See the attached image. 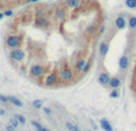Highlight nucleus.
Returning <instances> with one entry per match:
<instances>
[{
	"instance_id": "obj_1",
	"label": "nucleus",
	"mask_w": 136,
	"mask_h": 131,
	"mask_svg": "<svg viewBox=\"0 0 136 131\" xmlns=\"http://www.w3.org/2000/svg\"><path fill=\"white\" fill-rule=\"evenodd\" d=\"M21 45V37L17 35H11L7 37V46L11 49H17Z\"/></svg>"
},
{
	"instance_id": "obj_2",
	"label": "nucleus",
	"mask_w": 136,
	"mask_h": 131,
	"mask_svg": "<svg viewBox=\"0 0 136 131\" xmlns=\"http://www.w3.org/2000/svg\"><path fill=\"white\" fill-rule=\"evenodd\" d=\"M10 56H11V59H12L13 61L21 62L22 60H24V57H25V53H24L22 49L17 48V49H13L12 51H11Z\"/></svg>"
},
{
	"instance_id": "obj_3",
	"label": "nucleus",
	"mask_w": 136,
	"mask_h": 131,
	"mask_svg": "<svg viewBox=\"0 0 136 131\" xmlns=\"http://www.w3.org/2000/svg\"><path fill=\"white\" fill-rule=\"evenodd\" d=\"M73 72L69 69V68H63V69L60 70L59 73V76L60 79L62 80V81H64V82H67V81H70V80L73 79Z\"/></svg>"
},
{
	"instance_id": "obj_4",
	"label": "nucleus",
	"mask_w": 136,
	"mask_h": 131,
	"mask_svg": "<svg viewBox=\"0 0 136 131\" xmlns=\"http://www.w3.org/2000/svg\"><path fill=\"white\" fill-rule=\"evenodd\" d=\"M30 74L33 77H41L44 74V68L39 64H33L30 68Z\"/></svg>"
},
{
	"instance_id": "obj_5",
	"label": "nucleus",
	"mask_w": 136,
	"mask_h": 131,
	"mask_svg": "<svg viewBox=\"0 0 136 131\" xmlns=\"http://www.w3.org/2000/svg\"><path fill=\"white\" fill-rule=\"evenodd\" d=\"M56 82H57V75L55 74V73H52V74L47 75L46 81H44V83H46L47 86H54Z\"/></svg>"
},
{
	"instance_id": "obj_6",
	"label": "nucleus",
	"mask_w": 136,
	"mask_h": 131,
	"mask_svg": "<svg viewBox=\"0 0 136 131\" xmlns=\"http://www.w3.org/2000/svg\"><path fill=\"white\" fill-rule=\"evenodd\" d=\"M110 80H111V77H110V75H109L108 73H102V74L99 75V77H98V81H99V83H100V85H103V86L109 85Z\"/></svg>"
},
{
	"instance_id": "obj_7",
	"label": "nucleus",
	"mask_w": 136,
	"mask_h": 131,
	"mask_svg": "<svg viewBox=\"0 0 136 131\" xmlns=\"http://www.w3.org/2000/svg\"><path fill=\"white\" fill-rule=\"evenodd\" d=\"M100 126H102V129H103L104 131H113L112 125H111V123L108 119H102V120H100Z\"/></svg>"
},
{
	"instance_id": "obj_8",
	"label": "nucleus",
	"mask_w": 136,
	"mask_h": 131,
	"mask_svg": "<svg viewBox=\"0 0 136 131\" xmlns=\"http://www.w3.org/2000/svg\"><path fill=\"white\" fill-rule=\"evenodd\" d=\"M118 66H119V68L121 69H127L129 66V59L127 56H122L121 59H119V62H118Z\"/></svg>"
},
{
	"instance_id": "obj_9",
	"label": "nucleus",
	"mask_w": 136,
	"mask_h": 131,
	"mask_svg": "<svg viewBox=\"0 0 136 131\" xmlns=\"http://www.w3.org/2000/svg\"><path fill=\"white\" fill-rule=\"evenodd\" d=\"M115 24H116V28L119 29V30H122V29L125 28V20H124V18L122 17V15H119V17L116 18Z\"/></svg>"
},
{
	"instance_id": "obj_10",
	"label": "nucleus",
	"mask_w": 136,
	"mask_h": 131,
	"mask_svg": "<svg viewBox=\"0 0 136 131\" xmlns=\"http://www.w3.org/2000/svg\"><path fill=\"white\" fill-rule=\"evenodd\" d=\"M7 99H8V101H10V103H12L13 105L17 106V107H23V103H22L19 99H17L16 97H13V95H8Z\"/></svg>"
},
{
	"instance_id": "obj_11",
	"label": "nucleus",
	"mask_w": 136,
	"mask_h": 131,
	"mask_svg": "<svg viewBox=\"0 0 136 131\" xmlns=\"http://www.w3.org/2000/svg\"><path fill=\"white\" fill-rule=\"evenodd\" d=\"M66 128L68 131H81L79 126L75 123H72V122H66Z\"/></svg>"
},
{
	"instance_id": "obj_12",
	"label": "nucleus",
	"mask_w": 136,
	"mask_h": 131,
	"mask_svg": "<svg viewBox=\"0 0 136 131\" xmlns=\"http://www.w3.org/2000/svg\"><path fill=\"white\" fill-rule=\"evenodd\" d=\"M119 85H121V80L118 79V77H111L110 82H109V86H110V87L116 90L117 87H119Z\"/></svg>"
},
{
	"instance_id": "obj_13",
	"label": "nucleus",
	"mask_w": 136,
	"mask_h": 131,
	"mask_svg": "<svg viewBox=\"0 0 136 131\" xmlns=\"http://www.w3.org/2000/svg\"><path fill=\"white\" fill-rule=\"evenodd\" d=\"M35 24H36L37 26H41V28H43V26H47V25H48V20H47L44 17H37V18H36V22H35Z\"/></svg>"
},
{
	"instance_id": "obj_14",
	"label": "nucleus",
	"mask_w": 136,
	"mask_h": 131,
	"mask_svg": "<svg viewBox=\"0 0 136 131\" xmlns=\"http://www.w3.org/2000/svg\"><path fill=\"white\" fill-rule=\"evenodd\" d=\"M109 51V44L108 43H102L99 46V53L102 56H105Z\"/></svg>"
},
{
	"instance_id": "obj_15",
	"label": "nucleus",
	"mask_w": 136,
	"mask_h": 131,
	"mask_svg": "<svg viewBox=\"0 0 136 131\" xmlns=\"http://www.w3.org/2000/svg\"><path fill=\"white\" fill-rule=\"evenodd\" d=\"M31 124H32L33 128L36 129V131H50L49 129H47V128H44V126H42L41 124H39L38 122H36V120H32V122H31Z\"/></svg>"
},
{
	"instance_id": "obj_16",
	"label": "nucleus",
	"mask_w": 136,
	"mask_h": 131,
	"mask_svg": "<svg viewBox=\"0 0 136 131\" xmlns=\"http://www.w3.org/2000/svg\"><path fill=\"white\" fill-rule=\"evenodd\" d=\"M85 66H86V61H85L84 59H80L79 61L77 62V69L79 70V72H84Z\"/></svg>"
},
{
	"instance_id": "obj_17",
	"label": "nucleus",
	"mask_w": 136,
	"mask_h": 131,
	"mask_svg": "<svg viewBox=\"0 0 136 131\" xmlns=\"http://www.w3.org/2000/svg\"><path fill=\"white\" fill-rule=\"evenodd\" d=\"M67 5L70 8H77L80 5V0H67Z\"/></svg>"
},
{
	"instance_id": "obj_18",
	"label": "nucleus",
	"mask_w": 136,
	"mask_h": 131,
	"mask_svg": "<svg viewBox=\"0 0 136 131\" xmlns=\"http://www.w3.org/2000/svg\"><path fill=\"white\" fill-rule=\"evenodd\" d=\"M56 18L64 19V18H66V11H64V10H57L56 11Z\"/></svg>"
},
{
	"instance_id": "obj_19",
	"label": "nucleus",
	"mask_w": 136,
	"mask_h": 131,
	"mask_svg": "<svg viewBox=\"0 0 136 131\" xmlns=\"http://www.w3.org/2000/svg\"><path fill=\"white\" fill-rule=\"evenodd\" d=\"M125 5L129 8H136V0H125Z\"/></svg>"
},
{
	"instance_id": "obj_20",
	"label": "nucleus",
	"mask_w": 136,
	"mask_h": 131,
	"mask_svg": "<svg viewBox=\"0 0 136 131\" xmlns=\"http://www.w3.org/2000/svg\"><path fill=\"white\" fill-rule=\"evenodd\" d=\"M129 26H130L131 29H135L136 28V17H135V15H133V17L129 18Z\"/></svg>"
},
{
	"instance_id": "obj_21",
	"label": "nucleus",
	"mask_w": 136,
	"mask_h": 131,
	"mask_svg": "<svg viewBox=\"0 0 136 131\" xmlns=\"http://www.w3.org/2000/svg\"><path fill=\"white\" fill-rule=\"evenodd\" d=\"M42 104H43V101H42V100H39V99H37V100H33V101H32V105H33V107H36V108L42 107Z\"/></svg>"
},
{
	"instance_id": "obj_22",
	"label": "nucleus",
	"mask_w": 136,
	"mask_h": 131,
	"mask_svg": "<svg viewBox=\"0 0 136 131\" xmlns=\"http://www.w3.org/2000/svg\"><path fill=\"white\" fill-rule=\"evenodd\" d=\"M10 123H11V125L12 126H14V128H18V125L21 123L18 122V119L16 118V117H13V118H11V120H10Z\"/></svg>"
},
{
	"instance_id": "obj_23",
	"label": "nucleus",
	"mask_w": 136,
	"mask_h": 131,
	"mask_svg": "<svg viewBox=\"0 0 136 131\" xmlns=\"http://www.w3.org/2000/svg\"><path fill=\"white\" fill-rule=\"evenodd\" d=\"M16 118L18 119V122H19L21 124H25V123H26V119L24 118L22 114H17V116H16Z\"/></svg>"
},
{
	"instance_id": "obj_24",
	"label": "nucleus",
	"mask_w": 136,
	"mask_h": 131,
	"mask_svg": "<svg viewBox=\"0 0 136 131\" xmlns=\"http://www.w3.org/2000/svg\"><path fill=\"white\" fill-rule=\"evenodd\" d=\"M110 97L111 98H118V97H119V93H118L117 90H113L112 92L110 93Z\"/></svg>"
},
{
	"instance_id": "obj_25",
	"label": "nucleus",
	"mask_w": 136,
	"mask_h": 131,
	"mask_svg": "<svg viewBox=\"0 0 136 131\" xmlns=\"http://www.w3.org/2000/svg\"><path fill=\"white\" fill-rule=\"evenodd\" d=\"M0 101H1V103H7V101H8L7 97H5V95H3V94H0Z\"/></svg>"
},
{
	"instance_id": "obj_26",
	"label": "nucleus",
	"mask_w": 136,
	"mask_h": 131,
	"mask_svg": "<svg viewBox=\"0 0 136 131\" xmlns=\"http://www.w3.org/2000/svg\"><path fill=\"white\" fill-rule=\"evenodd\" d=\"M94 30H95L94 25H90V26H88V29H87V31H88V32H90V34H92V32H94Z\"/></svg>"
},
{
	"instance_id": "obj_27",
	"label": "nucleus",
	"mask_w": 136,
	"mask_h": 131,
	"mask_svg": "<svg viewBox=\"0 0 136 131\" xmlns=\"http://www.w3.org/2000/svg\"><path fill=\"white\" fill-rule=\"evenodd\" d=\"M90 67H91V63H90V62H88V63H86V66H85V69H84V73H87L88 69H90Z\"/></svg>"
},
{
	"instance_id": "obj_28",
	"label": "nucleus",
	"mask_w": 136,
	"mask_h": 131,
	"mask_svg": "<svg viewBox=\"0 0 136 131\" xmlns=\"http://www.w3.org/2000/svg\"><path fill=\"white\" fill-rule=\"evenodd\" d=\"M14 129H16V128H14V126H12L11 124L6 126V130H7V131H14Z\"/></svg>"
},
{
	"instance_id": "obj_29",
	"label": "nucleus",
	"mask_w": 136,
	"mask_h": 131,
	"mask_svg": "<svg viewBox=\"0 0 136 131\" xmlns=\"http://www.w3.org/2000/svg\"><path fill=\"white\" fill-rule=\"evenodd\" d=\"M44 113H47V114H52V111L49 110L48 107H44Z\"/></svg>"
},
{
	"instance_id": "obj_30",
	"label": "nucleus",
	"mask_w": 136,
	"mask_h": 131,
	"mask_svg": "<svg viewBox=\"0 0 136 131\" xmlns=\"http://www.w3.org/2000/svg\"><path fill=\"white\" fill-rule=\"evenodd\" d=\"M104 31H105V26L102 25V26H100V29H99V34H103Z\"/></svg>"
},
{
	"instance_id": "obj_31",
	"label": "nucleus",
	"mask_w": 136,
	"mask_h": 131,
	"mask_svg": "<svg viewBox=\"0 0 136 131\" xmlns=\"http://www.w3.org/2000/svg\"><path fill=\"white\" fill-rule=\"evenodd\" d=\"M4 14H5V15H12V11H10V10L5 11V12H4Z\"/></svg>"
},
{
	"instance_id": "obj_32",
	"label": "nucleus",
	"mask_w": 136,
	"mask_h": 131,
	"mask_svg": "<svg viewBox=\"0 0 136 131\" xmlns=\"http://www.w3.org/2000/svg\"><path fill=\"white\" fill-rule=\"evenodd\" d=\"M5 114V111L4 110H0V116H4Z\"/></svg>"
},
{
	"instance_id": "obj_33",
	"label": "nucleus",
	"mask_w": 136,
	"mask_h": 131,
	"mask_svg": "<svg viewBox=\"0 0 136 131\" xmlns=\"http://www.w3.org/2000/svg\"><path fill=\"white\" fill-rule=\"evenodd\" d=\"M4 15H5V14H4V13H0V19H3V17H4Z\"/></svg>"
},
{
	"instance_id": "obj_34",
	"label": "nucleus",
	"mask_w": 136,
	"mask_h": 131,
	"mask_svg": "<svg viewBox=\"0 0 136 131\" xmlns=\"http://www.w3.org/2000/svg\"><path fill=\"white\" fill-rule=\"evenodd\" d=\"M26 3H30V1H32V0H25Z\"/></svg>"
},
{
	"instance_id": "obj_35",
	"label": "nucleus",
	"mask_w": 136,
	"mask_h": 131,
	"mask_svg": "<svg viewBox=\"0 0 136 131\" xmlns=\"http://www.w3.org/2000/svg\"><path fill=\"white\" fill-rule=\"evenodd\" d=\"M36 1H38V0H32V3H36Z\"/></svg>"
},
{
	"instance_id": "obj_36",
	"label": "nucleus",
	"mask_w": 136,
	"mask_h": 131,
	"mask_svg": "<svg viewBox=\"0 0 136 131\" xmlns=\"http://www.w3.org/2000/svg\"><path fill=\"white\" fill-rule=\"evenodd\" d=\"M135 93H136V87H135Z\"/></svg>"
}]
</instances>
